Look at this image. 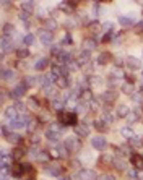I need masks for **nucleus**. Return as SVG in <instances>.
Here are the masks:
<instances>
[{
    "label": "nucleus",
    "instance_id": "obj_1",
    "mask_svg": "<svg viewBox=\"0 0 143 180\" xmlns=\"http://www.w3.org/2000/svg\"><path fill=\"white\" fill-rule=\"evenodd\" d=\"M60 133H62V128H59V125H52L46 131V138L49 141H52V143H57L60 140Z\"/></svg>",
    "mask_w": 143,
    "mask_h": 180
},
{
    "label": "nucleus",
    "instance_id": "obj_2",
    "mask_svg": "<svg viewBox=\"0 0 143 180\" xmlns=\"http://www.w3.org/2000/svg\"><path fill=\"white\" fill-rule=\"evenodd\" d=\"M59 120H60L64 125H76V114L60 112V114H59Z\"/></svg>",
    "mask_w": 143,
    "mask_h": 180
},
{
    "label": "nucleus",
    "instance_id": "obj_3",
    "mask_svg": "<svg viewBox=\"0 0 143 180\" xmlns=\"http://www.w3.org/2000/svg\"><path fill=\"white\" fill-rule=\"evenodd\" d=\"M75 179L76 180H95L96 172L91 171V169H83V171H80L75 174Z\"/></svg>",
    "mask_w": 143,
    "mask_h": 180
},
{
    "label": "nucleus",
    "instance_id": "obj_4",
    "mask_svg": "<svg viewBox=\"0 0 143 180\" xmlns=\"http://www.w3.org/2000/svg\"><path fill=\"white\" fill-rule=\"evenodd\" d=\"M65 146H67L70 151H73V153H76V151L81 148V143H80L75 136H70V138H67V140H65Z\"/></svg>",
    "mask_w": 143,
    "mask_h": 180
},
{
    "label": "nucleus",
    "instance_id": "obj_5",
    "mask_svg": "<svg viewBox=\"0 0 143 180\" xmlns=\"http://www.w3.org/2000/svg\"><path fill=\"white\" fill-rule=\"evenodd\" d=\"M91 144L96 148V149L103 151V149H106L107 141H106V138H104V136H95V138L91 140Z\"/></svg>",
    "mask_w": 143,
    "mask_h": 180
},
{
    "label": "nucleus",
    "instance_id": "obj_6",
    "mask_svg": "<svg viewBox=\"0 0 143 180\" xmlns=\"http://www.w3.org/2000/svg\"><path fill=\"white\" fill-rule=\"evenodd\" d=\"M39 37H41V42H43L44 46H51L52 41H54V36H52L51 31H43Z\"/></svg>",
    "mask_w": 143,
    "mask_h": 180
},
{
    "label": "nucleus",
    "instance_id": "obj_7",
    "mask_svg": "<svg viewBox=\"0 0 143 180\" xmlns=\"http://www.w3.org/2000/svg\"><path fill=\"white\" fill-rule=\"evenodd\" d=\"M132 164H133V167L137 169V171H143V157L140 154L132 156Z\"/></svg>",
    "mask_w": 143,
    "mask_h": 180
},
{
    "label": "nucleus",
    "instance_id": "obj_8",
    "mask_svg": "<svg viewBox=\"0 0 143 180\" xmlns=\"http://www.w3.org/2000/svg\"><path fill=\"white\" fill-rule=\"evenodd\" d=\"M127 67L132 68V70H138V68L142 67V62L138 60V58H135V57H128L127 58Z\"/></svg>",
    "mask_w": 143,
    "mask_h": 180
},
{
    "label": "nucleus",
    "instance_id": "obj_9",
    "mask_svg": "<svg viewBox=\"0 0 143 180\" xmlns=\"http://www.w3.org/2000/svg\"><path fill=\"white\" fill-rule=\"evenodd\" d=\"M10 171H12V175H13V177H21V175L24 174V169H23L21 164H13Z\"/></svg>",
    "mask_w": 143,
    "mask_h": 180
},
{
    "label": "nucleus",
    "instance_id": "obj_10",
    "mask_svg": "<svg viewBox=\"0 0 143 180\" xmlns=\"http://www.w3.org/2000/svg\"><path fill=\"white\" fill-rule=\"evenodd\" d=\"M96 41L95 39H85L83 41V49H85V52H89V50H93V49H96Z\"/></svg>",
    "mask_w": 143,
    "mask_h": 180
},
{
    "label": "nucleus",
    "instance_id": "obj_11",
    "mask_svg": "<svg viewBox=\"0 0 143 180\" xmlns=\"http://www.w3.org/2000/svg\"><path fill=\"white\" fill-rule=\"evenodd\" d=\"M75 133L78 135V136H88V135H89V128L86 125H76L75 127Z\"/></svg>",
    "mask_w": 143,
    "mask_h": 180
},
{
    "label": "nucleus",
    "instance_id": "obj_12",
    "mask_svg": "<svg viewBox=\"0 0 143 180\" xmlns=\"http://www.w3.org/2000/svg\"><path fill=\"white\" fill-rule=\"evenodd\" d=\"M24 91H26V85H18L12 91V96H13V98H21V96L24 94Z\"/></svg>",
    "mask_w": 143,
    "mask_h": 180
},
{
    "label": "nucleus",
    "instance_id": "obj_13",
    "mask_svg": "<svg viewBox=\"0 0 143 180\" xmlns=\"http://www.w3.org/2000/svg\"><path fill=\"white\" fill-rule=\"evenodd\" d=\"M46 172H47V174H51V175H60L62 169H60V165H57V164H51L46 169Z\"/></svg>",
    "mask_w": 143,
    "mask_h": 180
},
{
    "label": "nucleus",
    "instance_id": "obj_14",
    "mask_svg": "<svg viewBox=\"0 0 143 180\" xmlns=\"http://www.w3.org/2000/svg\"><path fill=\"white\" fill-rule=\"evenodd\" d=\"M117 114H119V117H128L130 115V109H128V106H125V104H120V106L117 107Z\"/></svg>",
    "mask_w": 143,
    "mask_h": 180
},
{
    "label": "nucleus",
    "instance_id": "obj_15",
    "mask_svg": "<svg viewBox=\"0 0 143 180\" xmlns=\"http://www.w3.org/2000/svg\"><path fill=\"white\" fill-rule=\"evenodd\" d=\"M116 98H117V94L114 91H107L101 96V99H103L104 102H112V101H116Z\"/></svg>",
    "mask_w": 143,
    "mask_h": 180
},
{
    "label": "nucleus",
    "instance_id": "obj_16",
    "mask_svg": "<svg viewBox=\"0 0 143 180\" xmlns=\"http://www.w3.org/2000/svg\"><path fill=\"white\" fill-rule=\"evenodd\" d=\"M47 65H49V60H47V58H37L36 63H34V68H36V70H44Z\"/></svg>",
    "mask_w": 143,
    "mask_h": 180
},
{
    "label": "nucleus",
    "instance_id": "obj_17",
    "mask_svg": "<svg viewBox=\"0 0 143 180\" xmlns=\"http://www.w3.org/2000/svg\"><path fill=\"white\" fill-rule=\"evenodd\" d=\"M5 117H7V119H10V120L18 119V115H16V107H7V110H5Z\"/></svg>",
    "mask_w": 143,
    "mask_h": 180
},
{
    "label": "nucleus",
    "instance_id": "obj_18",
    "mask_svg": "<svg viewBox=\"0 0 143 180\" xmlns=\"http://www.w3.org/2000/svg\"><path fill=\"white\" fill-rule=\"evenodd\" d=\"M101 31H103V25L101 23H89V33L99 34Z\"/></svg>",
    "mask_w": 143,
    "mask_h": 180
},
{
    "label": "nucleus",
    "instance_id": "obj_19",
    "mask_svg": "<svg viewBox=\"0 0 143 180\" xmlns=\"http://www.w3.org/2000/svg\"><path fill=\"white\" fill-rule=\"evenodd\" d=\"M12 156H7V154H2V169L3 171H5L7 167H8V165H13L12 164Z\"/></svg>",
    "mask_w": 143,
    "mask_h": 180
},
{
    "label": "nucleus",
    "instance_id": "obj_20",
    "mask_svg": "<svg viewBox=\"0 0 143 180\" xmlns=\"http://www.w3.org/2000/svg\"><path fill=\"white\" fill-rule=\"evenodd\" d=\"M2 49H3V52L12 49V42L8 41V37H7V36H3V37H2Z\"/></svg>",
    "mask_w": 143,
    "mask_h": 180
},
{
    "label": "nucleus",
    "instance_id": "obj_21",
    "mask_svg": "<svg viewBox=\"0 0 143 180\" xmlns=\"http://www.w3.org/2000/svg\"><path fill=\"white\" fill-rule=\"evenodd\" d=\"M2 78L3 79H13L15 78V71L13 70H3L2 71Z\"/></svg>",
    "mask_w": 143,
    "mask_h": 180
},
{
    "label": "nucleus",
    "instance_id": "obj_22",
    "mask_svg": "<svg viewBox=\"0 0 143 180\" xmlns=\"http://www.w3.org/2000/svg\"><path fill=\"white\" fill-rule=\"evenodd\" d=\"M78 60H80V62H78L80 65H85V63H88V62H89V55H88V52H83V54L78 57Z\"/></svg>",
    "mask_w": 143,
    "mask_h": 180
},
{
    "label": "nucleus",
    "instance_id": "obj_23",
    "mask_svg": "<svg viewBox=\"0 0 143 180\" xmlns=\"http://www.w3.org/2000/svg\"><path fill=\"white\" fill-rule=\"evenodd\" d=\"M23 154H24V151L21 149V148H16V149L13 151L12 157H13V159H16V161H18V159H21V157H23Z\"/></svg>",
    "mask_w": 143,
    "mask_h": 180
},
{
    "label": "nucleus",
    "instance_id": "obj_24",
    "mask_svg": "<svg viewBox=\"0 0 143 180\" xmlns=\"http://www.w3.org/2000/svg\"><path fill=\"white\" fill-rule=\"evenodd\" d=\"M65 106V101H62V99L55 98L54 101H52V107H55V109H62V107Z\"/></svg>",
    "mask_w": 143,
    "mask_h": 180
},
{
    "label": "nucleus",
    "instance_id": "obj_25",
    "mask_svg": "<svg viewBox=\"0 0 143 180\" xmlns=\"http://www.w3.org/2000/svg\"><path fill=\"white\" fill-rule=\"evenodd\" d=\"M23 42L26 44V46H31V44L34 42V36L33 34H24L23 36Z\"/></svg>",
    "mask_w": 143,
    "mask_h": 180
},
{
    "label": "nucleus",
    "instance_id": "obj_26",
    "mask_svg": "<svg viewBox=\"0 0 143 180\" xmlns=\"http://www.w3.org/2000/svg\"><path fill=\"white\" fill-rule=\"evenodd\" d=\"M21 8L26 10V13H29L31 10L34 8V2H23V3H21Z\"/></svg>",
    "mask_w": 143,
    "mask_h": 180
},
{
    "label": "nucleus",
    "instance_id": "obj_27",
    "mask_svg": "<svg viewBox=\"0 0 143 180\" xmlns=\"http://www.w3.org/2000/svg\"><path fill=\"white\" fill-rule=\"evenodd\" d=\"M37 161H39V162H47L49 161V153H46V151H41L39 156H37Z\"/></svg>",
    "mask_w": 143,
    "mask_h": 180
},
{
    "label": "nucleus",
    "instance_id": "obj_28",
    "mask_svg": "<svg viewBox=\"0 0 143 180\" xmlns=\"http://www.w3.org/2000/svg\"><path fill=\"white\" fill-rule=\"evenodd\" d=\"M119 23L122 26H130L132 25V18H127V16H120L119 18Z\"/></svg>",
    "mask_w": 143,
    "mask_h": 180
},
{
    "label": "nucleus",
    "instance_id": "obj_29",
    "mask_svg": "<svg viewBox=\"0 0 143 180\" xmlns=\"http://www.w3.org/2000/svg\"><path fill=\"white\" fill-rule=\"evenodd\" d=\"M109 58H111V55L104 52V54H101V55H99V58H98V62H99V63L103 65V63H107V60H109Z\"/></svg>",
    "mask_w": 143,
    "mask_h": 180
},
{
    "label": "nucleus",
    "instance_id": "obj_30",
    "mask_svg": "<svg viewBox=\"0 0 143 180\" xmlns=\"http://www.w3.org/2000/svg\"><path fill=\"white\" fill-rule=\"evenodd\" d=\"M20 140H21V136H20L18 133H10L8 135V141H12V143H18Z\"/></svg>",
    "mask_w": 143,
    "mask_h": 180
},
{
    "label": "nucleus",
    "instance_id": "obj_31",
    "mask_svg": "<svg viewBox=\"0 0 143 180\" xmlns=\"http://www.w3.org/2000/svg\"><path fill=\"white\" fill-rule=\"evenodd\" d=\"M122 91H124L125 94H132V93H133V86H132L130 83H125L124 88H122Z\"/></svg>",
    "mask_w": 143,
    "mask_h": 180
},
{
    "label": "nucleus",
    "instance_id": "obj_32",
    "mask_svg": "<svg viewBox=\"0 0 143 180\" xmlns=\"http://www.w3.org/2000/svg\"><path fill=\"white\" fill-rule=\"evenodd\" d=\"M37 106H39V104H37L36 99H29V101H28V107H29L31 110H37Z\"/></svg>",
    "mask_w": 143,
    "mask_h": 180
},
{
    "label": "nucleus",
    "instance_id": "obj_33",
    "mask_svg": "<svg viewBox=\"0 0 143 180\" xmlns=\"http://www.w3.org/2000/svg\"><path fill=\"white\" fill-rule=\"evenodd\" d=\"M142 143H143V141L140 140V138H138V136H133V138H130V144H133V146H142Z\"/></svg>",
    "mask_w": 143,
    "mask_h": 180
},
{
    "label": "nucleus",
    "instance_id": "obj_34",
    "mask_svg": "<svg viewBox=\"0 0 143 180\" xmlns=\"http://www.w3.org/2000/svg\"><path fill=\"white\" fill-rule=\"evenodd\" d=\"M122 135H124L125 138H133V136H135L133 131H132L130 128H122Z\"/></svg>",
    "mask_w": 143,
    "mask_h": 180
},
{
    "label": "nucleus",
    "instance_id": "obj_35",
    "mask_svg": "<svg viewBox=\"0 0 143 180\" xmlns=\"http://www.w3.org/2000/svg\"><path fill=\"white\" fill-rule=\"evenodd\" d=\"M114 167H117V169H124V167H125L124 161H122V159H116V161H114Z\"/></svg>",
    "mask_w": 143,
    "mask_h": 180
},
{
    "label": "nucleus",
    "instance_id": "obj_36",
    "mask_svg": "<svg viewBox=\"0 0 143 180\" xmlns=\"http://www.w3.org/2000/svg\"><path fill=\"white\" fill-rule=\"evenodd\" d=\"M95 125H96V128H98V130H103L106 123H104V120H103V122H101V120H96V122H95Z\"/></svg>",
    "mask_w": 143,
    "mask_h": 180
},
{
    "label": "nucleus",
    "instance_id": "obj_37",
    "mask_svg": "<svg viewBox=\"0 0 143 180\" xmlns=\"http://www.w3.org/2000/svg\"><path fill=\"white\" fill-rule=\"evenodd\" d=\"M26 55H28V49H20L18 50V57H26Z\"/></svg>",
    "mask_w": 143,
    "mask_h": 180
},
{
    "label": "nucleus",
    "instance_id": "obj_38",
    "mask_svg": "<svg viewBox=\"0 0 143 180\" xmlns=\"http://www.w3.org/2000/svg\"><path fill=\"white\" fill-rule=\"evenodd\" d=\"M46 26L49 28V29H55V28H57V25H55V21H47V23H46Z\"/></svg>",
    "mask_w": 143,
    "mask_h": 180
},
{
    "label": "nucleus",
    "instance_id": "obj_39",
    "mask_svg": "<svg viewBox=\"0 0 143 180\" xmlns=\"http://www.w3.org/2000/svg\"><path fill=\"white\" fill-rule=\"evenodd\" d=\"M133 101L135 102H140L142 101V94H133Z\"/></svg>",
    "mask_w": 143,
    "mask_h": 180
},
{
    "label": "nucleus",
    "instance_id": "obj_40",
    "mask_svg": "<svg viewBox=\"0 0 143 180\" xmlns=\"http://www.w3.org/2000/svg\"><path fill=\"white\" fill-rule=\"evenodd\" d=\"M101 180H114V177H111V175H104V177H101Z\"/></svg>",
    "mask_w": 143,
    "mask_h": 180
},
{
    "label": "nucleus",
    "instance_id": "obj_41",
    "mask_svg": "<svg viewBox=\"0 0 143 180\" xmlns=\"http://www.w3.org/2000/svg\"><path fill=\"white\" fill-rule=\"evenodd\" d=\"M60 180H70V179H67V177H62Z\"/></svg>",
    "mask_w": 143,
    "mask_h": 180
},
{
    "label": "nucleus",
    "instance_id": "obj_42",
    "mask_svg": "<svg viewBox=\"0 0 143 180\" xmlns=\"http://www.w3.org/2000/svg\"><path fill=\"white\" fill-rule=\"evenodd\" d=\"M142 77H143V70H142Z\"/></svg>",
    "mask_w": 143,
    "mask_h": 180
},
{
    "label": "nucleus",
    "instance_id": "obj_43",
    "mask_svg": "<svg viewBox=\"0 0 143 180\" xmlns=\"http://www.w3.org/2000/svg\"><path fill=\"white\" fill-rule=\"evenodd\" d=\"M29 180H34V179H29Z\"/></svg>",
    "mask_w": 143,
    "mask_h": 180
}]
</instances>
